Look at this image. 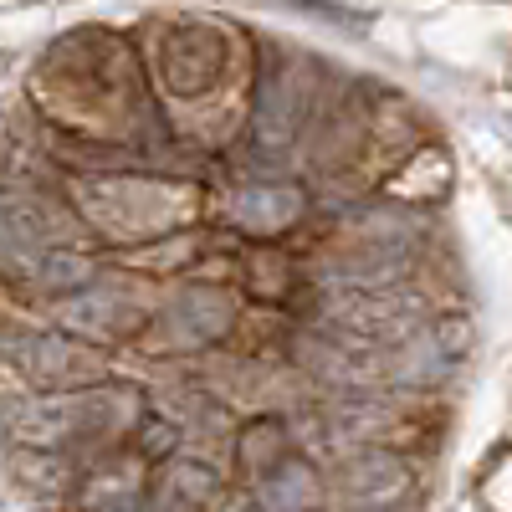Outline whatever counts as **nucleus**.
I'll return each instance as SVG.
<instances>
[{
    "label": "nucleus",
    "instance_id": "obj_7",
    "mask_svg": "<svg viewBox=\"0 0 512 512\" xmlns=\"http://www.w3.org/2000/svg\"><path fill=\"white\" fill-rule=\"evenodd\" d=\"M231 323H236V308L216 287H185L175 297V308H169V328H175L180 344H216V338L231 333Z\"/></svg>",
    "mask_w": 512,
    "mask_h": 512
},
{
    "label": "nucleus",
    "instance_id": "obj_3",
    "mask_svg": "<svg viewBox=\"0 0 512 512\" xmlns=\"http://www.w3.org/2000/svg\"><path fill=\"white\" fill-rule=\"evenodd\" d=\"M410 492V466L395 451H359L344 466V497L359 512H390Z\"/></svg>",
    "mask_w": 512,
    "mask_h": 512
},
{
    "label": "nucleus",
    "instance_id": "obj_8",
    "mask_svg": "<svg viewBox=\"0 0 512 512\" xmlns=\"http://www.w3.org/2000/svg\"><path fill=\"white\" fill-rule=\"evenodd\" d=\"M297 216H303V190L297 185H277V180H262V185H241L231 195V221L246 226V231H287Z\"/></svg>",
    "mask_w": 512,
    "mask_h": 512
},
{
    "label": "nucleus",
    "instance_id": "obj_9",
    "mask_svg": "<svg viewBox=\"0 0 512 512\" xmlns=\"http://www.w3.org/2000/svg\"><path fill=\"white\" fill-rule=\"evenodd\" d=\"M216 492H221V477L210 472L205 461L175 456L154 482V507L159 512H205L210 502H216Z\"/></svg>",
    "mask_w": 512,
    "mask_h": 512
},
{
    "label": "nucleus",
    "instance_id": "obj_14",
    "mask_svg": "<svg viewBox=\"0 0 512 512\" xmlns=\"http://www.w3.org/2000/svg\"><path fill=\"white\" fill-rule=\"evenodd\" d=\"M0 67H6V62H0Z\"/></svg>",
    "mask_w": 512,
    "mask_h": 512
},
{
    "label": "nucleus",
    "instance_id": "obj_12",
    "mask_svg": "<svg viewBox=\"0 0 512 512\" xmlns=\"http://www.w3.org/2000/svg\"><path fill=\"white\" fill-rule=\"evenodd\" d=\"M303 364H308L313 374L333 379V384H344V390H354V384L369 379L359 344H349V338H333V333H308V338H303Z\"/></svg>",
    "mask_w": 512,
    "mask_h": 512
},
{
    "label": "nucleus",
    "instance_id": "obj_10",
    "mask_svg": "<svg viewBox=\"0 0 512 512\" xmlns=\"http://www.w3.org/2000/svg\"><path fill=\"white\" fill-rule=\"evenodd\" d=\"M262 512H308L318 502V472L303 456H282L267 477H256Z\"/></svg>",
    "mask_w": 512,
    "mask_h": 512
},
{
    "label": "nucleus",
    "instance_id": "obj_2",
    "mask_svg": "<svg viewBox=\"0 0 512 512\" xmlns=\"http://www.w3.org/2000/svg\"><path fill=\"white\" fill-rule=\"evenodd\" d=\"M72 210L57 200L36 195V190H11L0 195V241L11 256H41V251H62L72 241Z\"/></svg>",
    "mask_w": 512,
    "mask_h": 512
},
{
    "label": "nucleus",
    "instance_id": "obj_4",
    "mask_svg": "<svg viewBox=\"0 0 512 512\" xmlns=\"http://www.w3.org/2000/svg\"><path fill=\"white\" fill-rule=\"evenodd\" d=\"M297 123H303V88L292 82V72L267 67L262 88H256V108H251V139L262 149H287Z\"/></svg>",
    "mask_w": 512,
    "mask_h": 512
},
{
    "label": "nucleus",
    "instance_id": "obj_13",
    "mask_svg": "<svg viewBox=\"0 0 512 512\" xmlns=\"http://www.w3.org/2000/svg\"><path fill=\"white\" fill-rule=\"evenodd\" d=\"M93 512H128V507H93Z\"/></svg>",
    "mask_w": 512,
    "mask_h": 512
},
{
    "label": "nucleus",
    "instance_id": "obj_1",
    "mask_svg": "<svg viewBox=\"0 0 512 512\" xmlns=\"http://www.w3.org/2000/svg\"><path fill=\"white\" fill-rule=\"evenodd\" d=\"M6 359L47 390H72V384H98L103 379V354L88 344H72L62 333H16L6 338Z\"/></svg>",
    "mask_w": 512,
    "mask_h": 512
},
{
    "label": "nucleus",
    "instance_id": "obj_11",
    "mask_svg": "<svg viewBox=\"0 0 512 512\" xmlns=\"http://www.w3.org/2000/svg\"><path fill=\"white\" fill-rule=\"evenodd\" d=\"M21 272L41 287V292H88L93 287V277H98V267L88 262L82 251H72V246H62V251H41V256H21Z\"/></svg>",
    "mask_w": 512,
    "mask_h": 512
},
{
    "label": "nucleus",
    "instance_id": "obj_5",
    "mask_svg": "<svg viewBox=\"0 0 512 512\" xmlns=\"http://www.w3.org/2000/svg\"><path fill=\"white\" fill-rule=\"evenodd\" d=\"M466 354V328L461 323H436L405 338V349L395 354V379L400 384H436L456 369V359Z\"/></svg>",
    "mask_w": 512,
    "mask_h": 512
},
{
    "label": "nucleus",
    "instance_id": "obj_6",
    "mask_svg": "<svg viewBox=\"0 0 512 512\" xmlns=\"http://www.w3.org/2000/svg\"><path fill=\"white\" fill-rule=\"evenodd\" d=\"M139 303L118 287H88L62 303V323L77 333H93V338H118L128 328H139Z\"/></svg>",
    "mask_w": 512,
    "mask_h": 512
}]
</instances>
